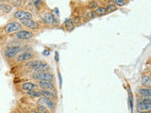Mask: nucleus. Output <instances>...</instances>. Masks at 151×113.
<instances>
[{
  "instance_id": "nucleus-1",
  "label": "nucleus",
  "mask_w": 151,
  "mask_h": 113,
  "mask_svg": "<svg viewBox=\"0 0 151 113\" xmlns=\"http://www.w3.org/2000/svg\"><path fill=\"white\" fill-rule=\"evenodd\" d=\"M24 52V47L22 45L19 44H12V45H8L6 48H4L3 50V56L6 58L8 60L14 59L16 56Z\"/></svg>"
},
{
  "instance_id": "nucleus-2",
  "label": "nucleus",
  "mask_w": 151,
  "mask_h": 113,
  "mask_svg": "<svg viewBox=\"0 0 151 113\" xmlns=\"http://www.w3.org/2000/svg\"><path fill=\"white\" fill-rule=\"evenodd\" d=\"M31 77L36 80V81H55L54 74L50 72H46V71H39V72H32Z\"/></svg>"
},
{
  "instance_id": "nucleus-3",
  "label": "nucleus",
  "mask_w": 151,
  "mask_h": 113,
  "mask_svg": "<svg viewBox=\"0 0 151 113\" xmlns=\"http://www.w3.org/2000/svg\"><path fill=\"white\" fill-rule=\"evenodd\" d=\"M23 29V26L20 22L17 21H11L7 23L6 25L3 26V30L6 34H12V33H16Z\"/></svg>"
},
{
  "instance_id": "nucleus-4",
  "label": "nucleus",
  "mask_w": 151,
  "mask_h": 113,
  "mask_svg": "<svg viewBox=\"0 0 151 113\" xmlns=\"http://www.w3.org/2000/svg\"><path fill=\"white\" fill-rule=\"evenodd\" d=\"M36 56V53L33 51H24L19 54L15 59H13L14 62L22 63V62H28V61L33 60Z\"/></svg>"
},
{
  "instance_id": "nucleus-5",
  "label": "nucleus",
  "mask_w": 151,
  "mask_h": 113,
  "mask_svg": "<svg viewBox=\"0 0 151 113\" xmlns=\"http://www.w3.org/2000/svg\"><path fill=\"white\" fill-rule=\"evenodd\" d=\"M35 37V33L33 31L27 30V29H22L12 35V38L17 41H26V40H31Z\"/></svg>"
},
{
  "instance_id": "nucleus-6",
  "label": "nucleus",
  "mask_w": 151,
  "mask_h": 113,
  "mask_svg": "<svg viewBox=\"0 0 151 113\" xmlns=\"http://www.w3.org/2000/svg\"><path fill=\"white\" fill-rule=\"evenodd\" d=\"M20 23H21V25L23 26H25L27 30H30V31H37L42 27L41 24L39 22H37V21H34L33 19L22 20V21H20Z\"/></svg>"
},
{
  "instance_id": "nucleus-7",
  "label": "nucleus",
  "mask_w": 151,
  "mask_h": 113,
  "mask_svg": "<svg viewBox=\"0 0 151 113\" xmlns=\"http://www.w3.org/2000/svg\"><path fill=\"white\" fill-rule=\"evenodd\" d=\"M42 20L44 21V24L45 25H49V26H59V20L58 18H57L53 12L51 11H46L44 13V15L42 17Z\"/></svg>"
},
{
  "instance_id": "nucleus-8",
  "label": "nucleus",
  "mask_w": 151,
  "mask_h": 113,
  "mask_svg": "<svg viewBox=\"0 0 151 113\" xmlns=\"http://www.w3.org/2000/svg\"><path fill=\"white\" fill-rule=\"evenodd\" d=\"M37 104L46 107L47 109H48L51 113L54 112L57 107V101L52 100V99H47L45 97H41L39 99H37Z\"/></svg>"
},
{
  "instance_id": "nucleus-9",
  "label": "nucleus",
  "mask_w": 151,
  "mask_h": 113,
  "mask_svg": "<svg viewBox=\"0 0 151 113\" xmlns=\"http://www.w3.org/2000/svg\"><path fill=\"white\" fill-rule=\"evenodd\" d=\"M12 17L17 19L19 21H22V20H27V19H32L33 14L30 11H26V9H18L15 11H13Z\"/></svg>"
},
{
  "instance_id": "nucleus-10",
  "label": "nucleus",
  "mask_w": 151,
  "mask_h": 113,
  "mask_svg": "<svg viewBox=\"0 0 151 113\" xmlns=\"http://www.w3.org/2000/svg\"><path fill=\"white\" fill-rule=\"evenodd\" d=\"M37 86L40 89H47V91H56L54 82L50 81H37Z\"/></svg>"
},
{
  "instance_id": "nucleus-11",
  "label": "nucleus",
  "mask_w": 151,
  "mask_h": 113,
  "mask_svg": "<svg viewBox=\"0 0 151 113\" xmlns=\"http://www.w3.org/2000/svg\"><path fill=\"white\" fill-rule=\"evenodd\" d=\"M40 93L42 97L47 99H52V100H58V94L56 91H47V89H40Z\"/></svg>"
},
{
  "instance_id": "nucleus-12",
  "label": "nucleus",
  "mask_w": 151,
  "mask_h": 113,
  "mask_svg": "<svg viewBox=\"0 0 151 113\" xmlns=\"http://www.w3.org/2000/svg\"><path fill=\"white\" fill-rule=\"evenodd\" d=\"M38 88L37 84L33 83V82H24L20 85V89H22L23 92H28L29 91H32V89H36Z\"/></svg>"
},
{
  "instance_id": "nucleus-13",
  "label": "nucleus",
  "mask_w": 151,
  "mask_h": 113,
  "mask_svg": "<svg viewBox=\"0 0 151 113\" xmlns=\"http://www.w3.org/2000/svg\"><path fill=\"white\" fill-rule=\"evenodd\" d=\"M75 24H74V22H73V20L71 18H68V19H66V20L63 22V28L64 30H66V31H68V32H70V31H72L74 28H75Z\"/></svg>"
},
{
  "instance_id": "nucleus-14",
  "label": "nucleus",
  "mask_w": 151,
  "mask_h": 113,
  "mask_svg": "<svg viewBox=\"0 0 151 113\" xmlns=\"http://www.w3.org/2000/svg\"><path fill=\"white\" fill-rule=\"evenodd\" d=\"M137 109L140 112L144 111H150L151 110V104L148 103H143V102H138L137 103Z\"/></svg>"
},
{
  "instance_id": "nucleus-15",
  "label": "nucleus",
  "mask_w": 151,
  "mask_h": 113,
  "mask_svg": "<svg viewBox=\"0 0 151 113\" xmlns=\"http://www.w3.org/2000/svg\"><path fill=\"white\" fill-rule=\"evenodd\" d=\"M0 11H4L5 13H9L12 11V6L11 4L0 2Z\"/></svg>"
},
{
  "instance_id": "nucleus-16",
  "label": "nucleus",
  "mask_w": 151,
  "mask_h": 113,
  "mask_svg": "<svg viewBox=\"0 0 151 113\" xmlns=\"http://www.w3.org/2000/svg\"><path fill=\"white\" fill-rule=\"evenodd\" d=\"M138 93L141 97H151V89L148 88H141Z\"/></svg>"
},
{
  "instance_id": "nucleus-17",
  "label": "nucleus",
  "mask_w": 151,
  "mask_h": 113,
  "mask_svg": "<svg viewBox=\"0 0 151 113\" xmlns=\"http://www.w3.org/2000/svg\"><path fill=\"white\" fill-rule=\"evenodd\" d=\"M142 85L145 87H148V89H151V77L147 75H144L142 77Z\"/></svg>"
},
{
  "instance_id": "nucleus-18",
  "label": "nucleus",
  "mask_w": 151,
  "mask_h": 113,
  "mask_svg": "<svg viewBox=\"0 0 151 113\" xmlns=\"http://www.w3.org/2000/svg\"><path fill=\"white\" fill-rule=\"evenodd\" d=\"M116 5L114 4V2L113 1H110L109 2V4L106 6V13H110V12H112V11H116Z\"/></svg>"
},
{
  "instance_id": "nucleus-19",
  "label": "nucleus",
  "mask_w": 151,
  "mask_h": 113,
  "mask_svg": "<svg viewBox=\"0 0 151 113\" xmlns=\"http://www.w3.org/2000/svg\"><path fill=\"white\" fill-rule=\"evenodd\" d=\"M34 109H35L36 111H38L39 113H51L48 109H47V107H46L42 106V105H39V104H37Z\"/></svg>"
},
{
  "instance_id": "nucleus-20",
  "label": "nucleus",
  "mask_w": 151,
  "mask_h": 113,
  "mask_svg": "<svg viewBox=\"0 0 151 113\" xmlns=\"http://www.w3.org/2000/svg\"><path fill=\"white\" fill-rule=\"evenodd\" d=\"M27 94L28 96L33 97V98H36V99H39L42 97L40 91H36V89H32V91H29L28 92H27Z\"/></svg>"
},
{
  "instance_id": "nucleus-21",
  "label": "nucleus",
  "mask_w": 151,
  "mask_h": 113,
  "mask_svg": "<svg viewBox=\"0 0 151 113\" xmlns=\"http://www.w3.org/2000/svg\"><path fill=\"white\" fill-rule=\"evenodd\" d=\"M94 12H96V16H102L104 14H106V7L99 6L96 9H94Z\"/></svg>"
},
{
  "instance_id": "nucleus-22",
  "label": "nucleus",
  "mask_w": 151,
  "mask_h": 113,
  "mask_svg": "<svg viewBox=\"0 0 151 113\" xmlns=\"http://www.w3.org/2000/svg\"><path fill=\"white\" fill-rule=\"evenodd\" d=\"M98 7H99L98 1H90L88 3V8H89V9H91V11H93V9H96Z\"/></svg>"
},
{
  "instance_id": "nucleus-23",
  "label": "nucleus",
  "mask_w": 151,
  "mask_h": 113,
  "mask_svg": "<svg viewBox=\"0 0 151 113\" xmlns=\"http://www.w3.org/2000/svg\"><path fill=\"white\" fill-rule=\"evenodd\" d=\"M85 14H86V18L87 19H94L96 17H97L96 12H94V11H91V9H88Z\"/></svg>"
},
{
  "instance_id": "nucleus-24",
  "label": "nucleus",
  "mask_w": 151,
  "mask_h": 113,
  "mask_svg": "<svg viewBox=\"0 0 151 113\" xmlns=\"http://www.w3.org/2000/svg\"><path fill=\"white\" fill-rule=\"evenodd\" d=\"M11 3H12V8H13V7L20 8L21 6H23V5H24L25 1H11Z\"/></svg>"
},
{
  "instance_id": "nucleus-25",
  "label": "nucleus",
  "mask_w": 151,
  "mask_h": 113,
  "mask_svg": "<svg viewBox=\"0 0 151 113\" xmlns=\"http://www.w3.org/2000/svg\"><path fill=\"white\" fill-rule=\"evenodd\" d=\"M114 2L115 5H117V6H125L126 4L129 3V1H126V0H115V1H113Z\"/></svg>"
},
{
  "instance_id": "nucleus-26",
  "label": "nucleus",
  "mask_w": 151,
  "mask_h": 113,
  "mask_svg": "<svg viewBox=\"0 0 151 113\" xmlns=\"http://www.w3.org/2000/svg\"><path fill=\"white\" fill-rule=\"evenodd\" d=\"M140 102H143V103H148L151 104V97H142Z\"/></svg>"
},
{
  "instance_id": "nucleus-27",
  "label": "nucleus",
  "mask_w": 151,
  "mask_h": 113,
  "mask_svg": "<svg viewBox=\"0 0 151 113\" xmlns=\"http://www.w3.org/2000/svg\"><path fill=\"white\" fill-rule=\"evenodd\" d=\"M32 3L34 5V7H36L37 9H40L42 5H44V2L42 1H32Z\"/></svg>"
},
{
  "instance_id": "nucleus-28",
  "label": "nucleus",
  "mask_w": 151,
  "mask_h": 113,
  "mask_svg": "<svg viewBox=\"0 0 151 113\" xmlns=\"http://www.w3.org/2000/svg\"><path fill=\"white\" fill-rule=\"evenodd\" d=\"M50 54V52H49V50H45L44 52H42V55H44V56H48Z\"/></svg>"
},
{
  "instance_id": "nucleus-29",
  "label": "nucleus",
  "mask_w": 151,
  "mask_h": 113,
  "mask_svg": "<svg viewBox=\"0 0 151 113\" xmlns=\"http://www.w3.org/2000/svg\"><path fill=\"white\" fill-rule=\"evenodd\" d=\"M28 113H39L38 111H36L35 109H31V110H29L28 111Z\"/></svg>"
},
{
  "instance_id": "nucleus-30",
  "label": "nucleus",
  "mask_w": 151,
  "mask_h": 113,
  "mask_svg": "<svg viewBox=\"0 0 151 113\" xmlns=\"http://www.w3.org/2000/svg\"><path fill=\"white\" fill-rule=\"evenodd\" d=\"M140 113H151V110H150V111H144V112H140Z\"/></svg>"
}]
</instances>
